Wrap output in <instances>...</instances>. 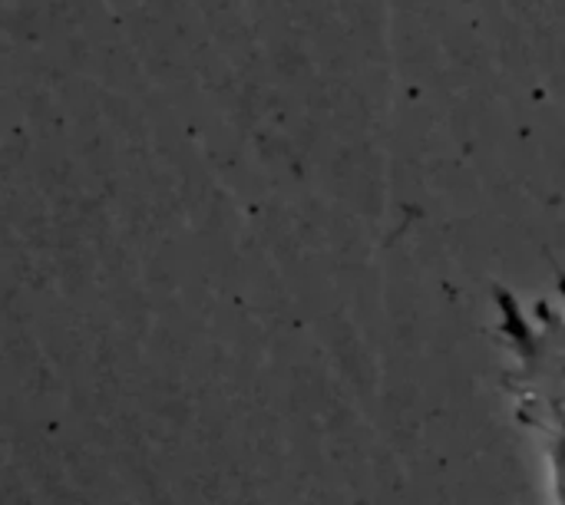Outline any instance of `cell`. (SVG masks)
I'll return each mask as SVG.
<instances>
[{
    "instance_id": "6da1fadb",
    "label": "cell",
    "mask_w": 565,
    "mask_h": 505,
    "mask_svg": "<svg viewBox=\"0 0 565 505\" xmlns=\"http://www.w3.org/2000/svg\"><path fill=\"white\" fill-rule=\"evenodd\" d=\"M493 301L523 417H565V311L550 301L523 304L507 288H497Z\"/></svg>"
}]
</instances>
